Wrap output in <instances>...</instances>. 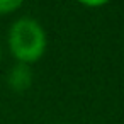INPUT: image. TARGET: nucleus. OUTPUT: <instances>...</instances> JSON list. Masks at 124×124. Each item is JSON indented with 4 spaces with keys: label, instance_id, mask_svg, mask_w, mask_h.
<instances>
[{
    "label": "nucleus",
    "instance_id": "4",
    "mask_svg": "<svg viewBox=\"0 0 124 124\" xmlns=\"http://www.w3.org/2000/svg\"><path fill=\"white\" fill-rule=\"evenodd\" d=\"M75 2L87 9H100V7L107 5L109 2H112V0H75Z\"/></svg>",
    "mask_w": 124,
    "mask_h": 124
},
{
    "label": "nucleus",
    "instance_id": "2",
    "mask_svg": "<svg viewBox=\"0 0 124 124\" xmlns=\"http://www.w3.org/2000/svg\"><path fill=\"white\" fill-rule=\"evenodd\" d=\"M5 80H7V87L12 92L22 93V92H26V90L31 88L32 80H34V73H32V68L29 65L16 63L7 71V78Z\"/></svg>",
    "mask_w": 124,
    "mask_h": 124
},
{
    "label": "nucleus",
    "instance_id": "3",
    "mask_svg": "<svg viewBox=\"0 0 124 124\" xmlns=\"http://www.w3.org/2000/svg\"><path fill=\"white\" fill-rule=\"evenodd\" d=\"M26 0H0V16H10L17 12Z\"/></svg>",
    "mask_w": 124,
    "mask_h": 124
},
{
    "label": "nucleus",
    "instance_id": "6",
    "mask_svg": "<svg viewBox=\"0 0 124 124\" xmlns=\"http://www.w3.org/2000/svg\"><path fill=\"white\" fill-rule=\"evenodd\" d=\"M58 124H68V122H58Z\"/></svg>",
    "mask_w": 124,
    "mask_h": 124
},
{
    "label": "nucleus",
    "instance_id": "1",
    "mask_svg": "<svg viewBox=\"0 0 124 124\" xmlns=\"http://www.w3.org/2000/svg\"><path fill=\"white\" fill-rule=\"evenodd\" d=\"M7 49L16 63L34 65L48 49V34L43 24L34 17L16 19L7 31Z\"/></svg>",
    "mask_w": 124,
    "mask_h": 124
},
{
    "label": "nucleus",
    "instance_id": "5",
    "mask_svg": "<svg viewBox=\"0 0 124 124\" xmlns=\"http://www.w3.org/2000/svg\"><path fill=\"white\" fill-rule=\"evenodd\" d=\"M2 58H4V48H2V44H0V61H2Z\"/></svg>",
    "mask_w": 124,
    "mask_h": 124
}]
</instances>
